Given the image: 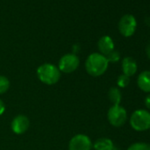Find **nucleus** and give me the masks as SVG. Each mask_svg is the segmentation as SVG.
<instances>
[{"label": "nucleus", "mask_w": 150, "mask_h": 150, "mask_svg": "<svg viewBox=\"0 0 150 150\" xmlns=\"http://www.w3.org/2000/svg\"><path fill=\"white\" fill-rule=\"evenodd\" d=\"M95 150H112L114 148L113 141L109 138H100L93 144Z\"/></svg>", "instance_id": "f8f14e48"}, {"label": "nucleus", "mask_w": 150, "mask_h": 150, "mask_svg": "<svg viewBox=\"0 0 150 150\" xmlns=\"http://www.w3.org/2000/svg\"><path fill=\"white\" fill-rule=\"evenodd\" d=\"M93 143L90 138L86 134H76L69 141L68 150H91Z\"/></svg>", "instance_id": "0eeeda50"}, {"label": "nucleus", "mask_w": 150, "mask_h": 150, "mask_svg": "<svg viewBox=\"0 0 150 150\" xmlns=\"http://www.w3.org/2000/svg\"><path fill=\"white\" fill-rule=\"evenodd\" d=\"M106 58L109 61V63L110 62V63H116V62L119 61V59H120V53L117 50H114L113 51H111L110 54H108L106 56Z\"/></svg>", "instance_id": "f3484780"}, {"label": "nucleus", "mask_w": 150, "mask_h": 150, "mask_svg": "<svg viewBox=\"0 0 150 150\" xmlns=\"http://www.w3.org/2000/svg\"><path fill=\"white\" fill-rule=\"evenodd\" d=\"M29 125H30L29 118L22 114L16 116L11 123L12 131L18 135L25 133L29 128Z\"/></svg>", "instance_id": "6e6552de"}, {"label": "nucleus", "mask_w": 150, "mask_h": 150, "mask_svg": "<svg viewBox=\"0 0 150 150\" xmlns=\"http://www.w3.org/2000/svg\"><path fill=\"white\" fill-rule=\"evenodd\" d=\"M137 85L139 88L145 92L150 94V71H141L137 78Z\"/></svg>", "instance_id": "9b49d317"}, {"label": "nucleus", "mask_w": 150, "mask_h": 150, "mask_svg": "<svg viewBox=\"0 0 150 150\" xmlns=\"http://www.w3.org/2000/svg\"><path fill=\"white\" fill-rule=\"evenodd\" d=\"M138 71V64L134 58L132 57H125L122 60V71L123 74L128 77L133 76Z\"/></svg>", "instance_id": "9d476101"}, {"label": "nucleus", "mask_w": 150, "mask_h": 150, "mask_svg": "<svg viewBox=\"0 0 150 150\" xmlns=\"http://www.w3.org/2000/svg\"><path fill=\"white\" fill-rule=\"evenodd\" d=\"M80 65V59L77 55L67 53L61 57L58 62V69L64 73H71L75 71Z\"/></svg>", "instance_id": "39448f33"}, {"label": "nucleus", "mask_w": 150, "mask_h": 150, "mask_svg": "<svg viewBox=\"0 0 150 150\" xmlns=\"http://www.w3.org/2000/svg\"><path fill=\"white\" fill-rule=\"evenodd\" d=\"M127 150H150V144L146 142H135L132 144Z\"/></svg>", "instance_id": "2eb2a0df"}, {"label": "nucleus", "mask_w": 150, "mask_h": 150, "mask_svg": "<svg viewBox=\"0 0 150 150\" xmlns=\"http://www.w3.org/2000/svg\"><path fill=\"white\" fill-rule=\"evenodd\" d=\"M129 84H130V77L126 76L125 74L119 75L117 80V85L118 86V88H126Z\"/></svg>", "instance_id": "dca6fc26"}, {"label": "nucleus", "mask_w": 150, "mask_h": 150, "mask_svg": "<svg viewBox=\"0 0 150 150\" xmlns=\"http://www.w3.org/2000/svg\"><path fill=\"white\" fill-rule=\"evenodd\" d=\"M108 97L110 102L112 103V105H120L122 100V94L118 88L117 87L110 88L108 93Z\"/></svg>", "instance_id": "ddd939ff"}, {"label": "nucleus", "mask_w": 150, "mask_h": 150, "mask_svg": "<svg viewBox=\"0 0 150 150\" xmlns=\"http://www.w3.org/2000/svg\"><path fill=\"white\" fill-rule=\"evenodd\" d=\"M144 103H145V105H146V107L148 110H150V94H148V95L146 96Z\"/></svg>", "instance_id": "6ab92c4d"}, {"label": "nucleus", "mask_w": 150, "mask_h": 150, "mask_svg": "<svg viewBox=\"0 0 150 150\" xmlns=\"http://www.w3.org/2000/svg\"><path fill=\"white\" fill-rule=\"evenodd\" d=\"M97 47L100 51L99 53H101L102 55L106 57L108 54H110L111 51L114 50L115 44L110 36L103 35L99 39V41L97 42Z\"/></svg>", "instance_id": "1a4fd4ad"}, {"label": "nucleus", "mask_w": 150, "mask_h": 150, "mask_svg": "<svg viewBox=\"0 0 150 150\" xmlns=\"http://www.w3.org/2000/svg\"><path fill=\"white\" fill-rule=\"evenodd\" d=\"M130 125L137 132L150 130V112L146 110H137L130 117Z\"/></svg>", "instance_id": "7ed1b4c3"}, {"label": "nucleus", "mask_w": 150, "mask_h": 150, "mask_svg": "<svg viewBox=\"0 0 150 150\" xmlns=\"http://www.w3.org/2000/svg\"><path fill=\"white\" fill-rule=\"evenodd\" d=\"M146 54L147 57L150 59V44H148L146 48Z\"/></svg>", "instance_id": "aec40b11"}, {"label": "nucleus", "mask_w": 150, "mask_h": 150, "mask_svg": "<svg viewBox=\"0 0 150 150\" xmlns=\"http://www.w3.org/2000/svg\"><path fill=\"white\" fill-rule=\"evenodd\" d=\"M6 111V105L4 103V102L0 99V116H2Z\"/></svg>", "instance_id": "a211bd4d"}, {"label": "nucleus", "mask_w": 150, "mask_h": 150, "mask_svg": "<svg viewBox=\"0 0 150 150\" xmlns=\"http://www.w3.org/2000/svg\"><path fill=\"white\" fill-rule=\"evenodd\" d=\"M109 61L106 57L101 53L95 52L90 54L85 62V69L87 72L93 77H99L105 73L109 67Z\"/></svg>", "instance_id": "f257e3e1"}, {"label": "nucleus", "mask_w": 150, "mask_h": 150, "mask_svg": "<svg viewBox=\"0 0 150 150\" xmlns=\"http://www.w3.org/2000/svg\"><path fill=\"white\" fill-rule=\"evenodd\" d=\"M112 150H118V149H117V148H116V147H115V146H114V148H113V149H112Z\"/></svg>", "instance_id": "412c9836"}, {"label": "nucleus", "mask_w": 150, "mask_h": 150, "mask_svg": "<svg viewBox=\"0 0 150 150\" xmlns=\"http://www.w3.org/2000/svg\"><path fill=\"white\" fill-rule=\"evenodd\" d=\"M107 118L112 126L121 127L127 120V111L121 105H112L108 110Z\"/></svg>", "instance_id": "20e7f679"}, {"label": "nucleus", "mask_w": 150, "mask_h": 150, "mask_svg": "<svg viewBox=\"0 0 150 150\" xmlns=\"http://www.w3.org/2000/svg\"><path fill=\"white\" fill-rule=\"evenodd\" d=\"M36 75L41 82L45 85H55L61 77V71L58 67L50 63L41 64L36 70Z\"/></svg>", "instance_id": "f03ea898"}, {"label": "nucleus", "mask_w": 150, "mask_h": 150, "mask_svg": "<svg viewBox=\"0 0 150 150\" xmlns=\"http://www.w3.org/2000/svg\"><path fill=\"white\" fill-rule=\"evenodd\" d=\"M10 88L9 80L3 75H0V95H3L8 91Z\"/></svg>", "instance_id": "4468645a"}, {"label": "nucleus", "mask_w": 150, "mask_h": 150, "mask_svg": "<svg viewBox=\"0 0 150 150\" xmlns=\"http://www.w3.org/2000/svg\"><path fill=\"white\" fill-rule=\"evenodd\" d=\"M137 29V21L132 14H125L121 17L118 22L119 33L125 37H131Z\"/></svg>", "instance_id": "423d86ee"}]
</instances>
